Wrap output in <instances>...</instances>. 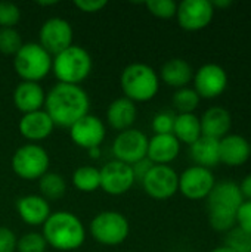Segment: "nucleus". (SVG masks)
<instances>
[{
	"label": "nucleus",
	"mask_w": 251,
	"mask_h": 252,
	"mask_svg": "<svg viewBox=\"0 0 251 252\" xmlns=\"http://www.w3.org/2000/svg\"><path fill=\"white\" fill-rule=\"evenodd\" d=\"M43 109L50 117L55 127L70 130L72 124L89 114L90 99L81 86L56 83L46 93Z\"/></svg>",
	"instance_id": "nucleus-1"
},
{
	"label": "nucleus",
	"mask_w": 251,
	"mask_h": 252,
	"mask_svg": "<svg viewBox=\"0 0 251 252\" xmlns=\"http://www.w3.org/2000/svg\"><path fill=\"white\" fill-rule=\"evenodd\" d=\"M47 247L61 252H72L83 247L86 229L81 220L70 211H56L41 226Z\"/></svg>",
	"instance_id": "nucleus-2"
},
{
	"label": "nucleus",
	"mask_w": 251,
	"mask_h": 252,
	"mask_svg": "<svg viewBox=\"0 0 251 252\" xmlns=\"http://www.w3.org/2000/svg\"><path fill=\"white\" fill-rule=\"evenodd\" d=\"M120 87L124 97L133 103H145L157 96L160 90V77L151 65L133 62L123 69Z\"/></svg>",
	"instance_id": "nucleus-3"
},
{
	"label": "nucleus",
	"mask_w": 251,
	"mask_h": 252,
	"mask_svg": "<svg viewBox=\"0 0 251 252\" xmlns=\"http://www.w3.org/2000/svg\"><path fill=\"white\" fill-rule=\"evenodd\" d=\"M93 62L90 53L77 44L70 46L52 56V72L58 83L80 86L92 72Z\"/></svg>",
	"instance_id": "nucleus-4"
},
{
	"label": "nucleus",
	"mask_w": 251,
	"mask_h": 252,
	"mask_svg": "<svg viewBox=\"0 0 251 252\" xmlns=\"http://www.w3.org/2000/svg\"><path fill=\"white\" fill-rule=\"evenodd\" d=\"M13 69L22 81L40 83L52 71V55L38 43H24L13 56Z\"/></svg>",
	"instance_id": "nucleus-5"
},
{
	"label": "nucleus",
	"mask_w": 251,
	"mask_h": 252,
	"mask_svg": "<svg viewBox=\"0 0 251 252\" xmlns=\"http://www.w3.org/2000/svg\"><path fill=\"white\" fill-rule=\"evenodd\" d=\"M89 232L98 244L105 247H117L129 238L130 224L129 220L118 211H101L92 219Z\"/></svg>",
	"instance_id": "nucleus-6"
},
{
	"label": "nucleus",
	"mask_w": 251,
	"mask_h": 252,
	"mask_svg": "<svg viewBox=\"0 0 251 252\" xmlns=\"http://www.w3.org/2000/svg\"><path fill=\"white\" fill-rule=\"evenodd\" d=\"M50 158L47 151L38 143H25L19 146L12 157L13 173L27 182H34L49 171Z\"/></svg>",
	"instance_id": "nucleus-7"
},
{
	"label": "nucleus",
	"mask_w": 251,
	"mask_h": 252,
	"mask_svg": "<svg viewBox=\"0 0 251 252\" xmlns=\"http://www.w3.org/2000/svg\"><path fill=\"white\" fill-rule=\"evenodd\" d=\"M148 140L149 137L138 128L120 131L111 146L114 159L127 165H133L135 162L146 158Z\"/></svg>",
	"instance_id": "nucleus-8"
},
{
	"label": "nucleus",
	"mask_w": 251,
	"mask_h": 252,
	"mask_svg": "<svg viewBox=\"0 0 251 252\" xmlns=\"http://www.w3.org/2000/svg\"><path fill=\"white\" fill-rule=\"evenodd\" d=\"M141 183L149 198L167 201L178 193L179 174L170 165H154Z\"/></svg>",
	"instance_id": "nucleus-9"
},
{
	"label": "nucleus",
	"mask_w": 251,
	"mask_h": 252,
	"mask_svg": "<svg viewBox=\"0 0 251 252\" xmlns=\"http://www.w3.org/2000/svg\"><path fill=\"white\" fill-rule=\"evenodd\" d=\"M74 31L71 24L59 16L49 18L38 31V44L52 56L72 46Z\"/></svg>",
	"instance_id": "nucleus-10"
},
{
	"label": "nucleus",
	"mask_w": 251,
	"mask_h": 252,
	"mask_svg": "<svg viewBox=\"0 0 251 252\" xmlns=\"http://www.w3.org/2000/svg\"><path fill=\"white\" fill-rule=\"evenodd\" d=\"M215 185L216 179L212 170L200 165H191L179 174L178 192L189 201H201L209 198Z\"/></svg>",
	"instance_id": "nucleus-11"
},
{
	"label": "nucleus",
	"mask_w": 251,
	"mask_h": 252,
	"mask_svg": "<svg viewBox=\"0 0 251 252\" xmlns=\"http://www.w3.org/2000/svg\"><path fill=\"white\" fill-rule=\"evenodd\" d=\"M192 83L200 99H216L228 87V74L219 63H204L194 71Z\"/></svg>",
	"instance_id": "nucleus-12"
},
{
	"label": "nucleus",
	"mask_w": 251,
	"mask_h": 252,
	"mask_svg": "<svg viewBox=\"0 0 251 252\" xmlns=\"http://www.w3.org/2000/svg\"><path fill=\"white\" fill-rule=\"evenodd\" d=\"M215 7L209 0H183L178 3L176 19L185 31H201L215 18Z\"/></svg>",
	"instance_id": "nucleus-13"
},
{
	"label": "nucleus",
	"mask_w": 251,
	"mask_h": 252,
	"mask_svg": "<svg viewBox=\"0 0 251 252\" xmlns=\"http://www.w3.org/2000/svg\"><path fill=\"white\" fill-rule=\"evenodd\" d=\"M101 189L112 196H120L127 193L136 183L132 165L120 161H109L101 170Z\"/></svg>",
	"instance_id": "nucleus-14"
},
{
	"label": "nucleus",
	"mask_w": 251,
	"mask_h": 252,
	"mask_svg": "<svg viewBox=\"0 0 251 252\" xmlns=\"http://www.w3.org/2000/svg\"><path fill=\"white\" fill-rule=\"evenodd\" d=\"M105 123L96 115L87 114L70 127V137L74 145L87 151L93 148H101L102 142L105 140Z\"/></svg>",
	"instance_id": "nucleus-15"
},
{
	"label": "nucleus",
	"mask_w": 251,
	"mask_h": 252,
	"mask_svg": "<svg viewBox=\"0 0 251 252\" xmlns=\"http://www.w3.org/2000/svg\"><path fill=\"white\" fill-rule=\"evenodd\" d=\"M18 130L25 140H28L30 143H37L47 139L53 133L55 124L50 120V117L46 114V111L41 109V111L24 114L18 123Z\"/></svg>",
	"instance_id": "nucleus-16"
},
{
	"label": "nucleus",
	"mask_w": 251,
	"mask_h": 252,
	"mask_svg": "<svg viewBox=\"0 0 251 252\" xmlns=\"http://www.w3.org/2000/svg\"><path fill=\"white\" fill-rule=\"evenodd\" d=\"M220 162L228 167H241L251 157L250 140L241 134L229 133L219 140Z\"/></svg>",
	"instance_id": "nucleus-17"
},
{
	"label": "nucleus",
	"mask_w": 251,
	"mask_h": 252,
	"mask_svg": "<svg viewBox=\"0 0 251 252\" xmlns=\"http://www.w3.org/2000/svg\"><path fill=\"white\" fill-rule=\"evenodd\" d=\"M16 211L19 219L31 227L43 226L52 214L50 204L40 195L21 196L16 201Z\"/></svg>",
	"instance_id": "nucleus-18"
},
{
	"label": "nucleus",
	"mask_w": 251,
	"mask_h": 252,
	"mask_svg": "<svg viewBox=\"0 0 251 252\" xmlns=\"http://www.w3.org/2000/svg\"><path fill=\"white\" fill-rule=\"evenodd\" d=\"M243 202L244 198L238 183L231 180H223L216 183L207 198L209 210H226V211L237 213V210L241 207Z\"/></svg>",
	"instance_id": "nucleus-19"
},
{
	"label": "nucleus",
	"mask_w": 251,
	"mask_h": 252,
	"mask_svg": "<svg viewBox=\"0 0 251 252\" xmlns=\"http://www.w3.org/2000/svg\"><path fill=\"white\" fill-rule=\"evenodd\" d=\"M200 124L203 136L220 140L231 133L232 115L223 106H212L200 117Z\"/></svg>",
	"instance_id": "nucleus-20"
},
{
	"label": "nucleus",
	"mask_w": 251,
	"mask_h": 252,
	"mask_svg": "<svg viewBox=\"0 0 251 252\" xmlns=\"http://www.w3.org/2000/svg\"><path fill=\"white\" fill-rule=\"evenodd\" d=\"M180 154V143L173 134H154L148 140L146 158L154 165H169Z\"/></svg>",
	"instance_id": "nucleus-21"
},
{
	"label": "nucleus",
	"mask_w": 251,
	"mask_h": 252,
	"mask_svg": "<svg viewBox=\"0 0 251 252\" xmlns=\"http://www.w3.org/2000/svg\"><path fill=\"white\" fill-rule=\"evenodd\" d=\"M13 105L18 111L24 114L41 111L44 108L46 100V92L40 86V83H31V81H21L15 90H13Z\"/></svg>",
	"instance_id": "nucleus-22"
},
{
	"label": "nucleus",
	"mask_w": 251,
	"mask_h": 252,
	"mask_svg": "<svg viewBox=\"0 0 251 252\" xmlns=\"http://www.w3.org/2000/svg\"><path fill=\"white\" fill-rule=\"evenodd\" d=\"M136 118H138L136 103H133L124 96L112 100L107 109V123L112 130H117L118 133L133 128Z\"/></svg>",
	"instance_id": "nucleus-23"
},
{
	"label": "nucleus",
	"mask_w": 251,
	"mask_h": 252,
	"mask_svg": "<svg viewBox=\"0 0 251 252\" xmlns=\"http://www.w3.org/2000/svg\"><path fill=\"white\" fill-rule=\"evenodd\" d=\"M160 81L166 83L169 87L173 89H183L194 78V68L191 63L182 58H173L163 63L160 69Z\"/></svg>",
	"instance_id": "nucleus-24"
},
{
	"label": "nucleus",
	"mask_w": 251,
	"mask_h": 252,
	"mask_svg": "<svg viewBox=\"0 0 251 252\" xmlns=\"http://www.w3.org/2000/svg\"><path fill=\"white\" fill-rule=\"evenodd\" d=\"M189 157L195 165H200L209 170L215 168L216 165L220 164L219 140L201 136L195 143L189 146Z\"/></svg>",
	"instance_id": "nucleus-25"
},
{
	"label": "nucleus",
	"mask_w": 251,
	"mask_h": 252,
	"mask_svg": "<svg viewBox=\"0 0 251 252\" xmlns=\"http://www.w3.org/2000/svg\"><path fill=\"white\" fill-rule=\"evenodd\" d=\"M172 134L179 140L180 145L183 143L191 146L203 136L200 117L197 114H176Z\"/></svg>",
	"instance_id": "nucleus-26"
},
{
	"label": "nucleus",
	"mask_w": 251,
	"mask_h": 252,
	"mask_svg": "<svg viewBox=\"0 0 251 252\" xmlns=\"http://www.w3.org/2000/svg\"><path fill=\"white\" fill-rule=\"evenodd\" d=\"M38 189L40 196H43L47 202L58 201L67 192V182L61 174L47 171L43 177L38 179Z\"/></svg>",
	"instance_id": "nucleus-27"
},
{
	"label": "nucleus",
	"mask_w": 251,
	"mask_h": 252,
	"mask_svg": "<svg viewBox=\"0 0 251 252\" xmlns=\"http://www.w3.org/2000/svg\"><path fill=\"white\" fill-rule=\"evenodd\" d=\"M72 185L77 190L92 193L101 189V173L99 168L92 165H81L72 174Z\"/></svg>",
	"instance_id": "nucleus-28"
},
{
	"label": "nucleus",
	"mask_w": 251,
	"mask_h": 252,
	"mask_svg": "<svg viewBox=\"0 0 251 252\" xmlns=\"http://www.w3.org/2000/svg\"><path fill=\"white\" fill-rule=\"evenodd\" d=\"M200 96L192 87H183L178 89L172 97L173 108L178 111V114H195V109L200 105Z\"/></svg>",
	"instance_id": "nucleus-29"
},
{
	"label": "nucleus",
	"mask_w": 251,
	"mask_h": 252,
	"mask_svg": "<svg viewBox=\"0 0 251 252\" xmlns=\"http://www.w3.org/2000/svg\"><path fill=\"white\" fill-rule=\"evenodd\" d=\"M209 223L213 230L228 233L237 227V213L226 210H209Z\"/></svg>",
	"instance_id": "nucleus-30"
},
{
	"label": "nucleus",
	"mask_w": 251,
	"mask_h": 252,
	"mask_svg": "<svg viewBox=\"0 0 251 252\" xmlns=\"http://www.w3.org/2000/svg\"><path fill=\"white\" fill-rule=\"evenodd\" d=\"M24 41L16 28H0V53L15 56Z\"/></svg>",
	"instance_id": "nucleus-31"
},
{
	"label": "nucleus",
	"mask_w": 251,
	"mask_h": 252,
	"mask_svg": "<svg viewBox=\"0 0 251 252\" xmlns=\"http://www.w3.org/2000/svg\"><path fill=\"white\" fill-rule=\"evenodd\" d=\"M225 247L232 252H251V235L241 230L240 227H234L228 233H225Z\"/></svg>",
	"instance_id": "nucleus-32"
},
{
	"label": "nucleus",
	"mask_w": 251,
	"mask_h": 252,
	"mask_svg": "<svg viewBox=\"0 0 251 252\" xmlns=\"http://www.w3.org/2000/svg\"><path fill=\"white\" fill-rule=\"evenodd\" d=\"M47 244L41 233L28 232L18 238L16 252H46Z\"/></svg>",
	"instance_id": "nucleus-33"
},
{
	"label": "nucleus",
	"mask_w": 251,
	"mask_h": 252,
	"mask_svg": "<svg viewBox=\"0 0 251 252\" xmlns=\"http://www.w3.org/2000/svg\"><path fill=\"white\" fill-rule=\"evenodd\" d=\"M145 6L151 15L160 19H172L178 12V3L173 0H149L145 3Z\"/></svg>",
	"instance_id": "nucleus-34"
},
{
	"label": "nucleus",
	"mask_w": 251,
	"mask_h": 252,
	"mask_svg": "<svg viewBox=\"0 0 251 252\" xmlns=\"http://www.w3.org/2000/svg\"><path fill=\"white\" fill-rule=\"evenodd\" d=\"M176 114L173 111H161L157 112L152 118L151 128L154 134H172L175 126Z\"/></svg>",
	"instance_id": "nucleus-35"
},
{
	"label": "nucleus",
	"mask_w": 251,
	"mask_h": 252,
	"mask_svg": "<svg viewBox=\"0 0 251 252\" xmlns=\"http://www.w3.org/2000/svg\"><path fill=\"white\" fill-rule=\"evenodd\" d=\"M21 19V10L15 3L0 1V28H15Z\"/></svg>",
	"instance_id": "nucleus-36"
},
{
	"label": "nucleus",
	"mask_w": 251,
	"mask_h": 252,
	"mask_svg": "<svg viewBox=\"0 0 251 252\" xmlns=\"http://www.w3.org/2000/svg\"><path fill=\"white\" fill-rule=\"evenodd\" d=\"M237 227L251 235V201H244L237 210Z\"/></svg>",
	"instance_id": "nucleus-37"
},
{
	"label": "nucleus",
	"mask_w": 251,
	"mask_h": 252,
	"mask_svg": "<svg viewBox=\"0 0 251 252\" xmlns=\"http://www.w3.org/2000/svg\"><path fill=\"white\" fill-rule=\"evenodd\" d=\"M18 238L9 227H0V252H16Z\"/></svg>",
	"instance_id": "nucleus-38"
},
{
	"label": "nucleus",
	"mask_w": 251,
	"mask_h": 252,
	"mask_svg": "<svg viewBox=\"0 0 251 252\" xmlns=\"http://www.w3.org/2000/svg\"><path fill=\"white\" fill-rule=\"evenodd\" d=\"M108 4V1L105 0H75L74 6L86 13H96L101 12L105 6Z\"/></svg>",
	"instance_id": "nucleus-39"
},
{
	"label": "nucleus",
	"mask_w": 251,
	"mask_h": 252,
	"mask_svg": "<svg viewBox=\"0 0 251 252\" xmlns=\"http://www.w3.org/2000/svg\"><path fill=\"white\" fill-rule=\"evenodd\" d=\"M152 167H154V164H152L148 158H143V159L135 162V164L132 165V171H133L135 180H136V182H142Z\"/></svg>",
	"instance_id": "nucleus-40"
},
{
	"label": "nucleus",
	"mask_w": 251,
	"mask_h": 252,
	"mask_svg": "<svg viewBox=\"0 0 251 252\" xmlns=\"http://www.w3.org/2000/svg\"><path fill=\"white\" fill-rule=\"evenodd\" d=\"M238 186H240V190L243 193L244 201H251V173H249L241 180V183H238Z\"/></svg>",
	"instance_id": "nucleus-41"
},
{
	"label": "nucleus",
	"mask_w": 251,
	"mask_h": 252,
	"mask_svg": "<svg viewBox=\"0 0 251 252\" xmlns=\"http://www.w3.org/2000/svg\"><path fill=\"white\" fill-rule=\"evenodd\" d=\"M212 4H213V7L216 10V9H226V7H229L232 4V1L231 0H215V1H212Z\"/></svg>",
	"instance_id": "nucleus-42"
},
{
	"label": "nucleus",
	"mask_w": 251,
	"mask_h": 252,
	"mask_svg": "<svg viewBox=\"0 0 251 252\" xmlns=\"http://www.w3.org/2000/svg\"><path fill=\"white\" fill-rule=\"evenodd\" d=\"M89 157H90L92 159H98V158H101V148L89 149Z\"/></svg>",
	"instance_id": "nucleus-43"
},
{
	"label": "nucleus",
	"mask_w": 251,
	"mask_h": 252,
	"mask_svg": "<svg viewBox=\"0 0 251 252\" xmlns=\"http://www.w3.org/2000/svg\"><path fill=\"white\" fill-rule=\"evenodd\" d=\"M37 4H38V6H55V4H58V1H56V0H49V1H37Z\"/></svg>",
	"instance_id": "nucleus-44"
},
{
	"label": "nucleus",
	"mask_w": 251,
	"mask_h": 252,
	"mask_svg": "<svg viewBox=\"0 0 251 252\" xmlns=\"http://www.w3.org/2000/svg\"><path fill=\"white\" fill-rule=\"evenodd\" d=\"M210 252H232L228 247H225V245H222V247H216V248H213Z\"/></svg>",
	"instance_id": "nucleus-45"
},
{
	"label": "nucleus",
	"mask_w": 251,
	"mask_h": 252,
	"mask_svg": "<svg viewBox=\"0 0 251 252\" xmlns=\"http://www.w3.org/2000/svg\"><path fill=\"white\" fill-rule=\"evenodd\" d=\"M250 152H251V142H250Z\"/></svg>",
	"instance_id": "nucleus-46"
}]
</instances>
